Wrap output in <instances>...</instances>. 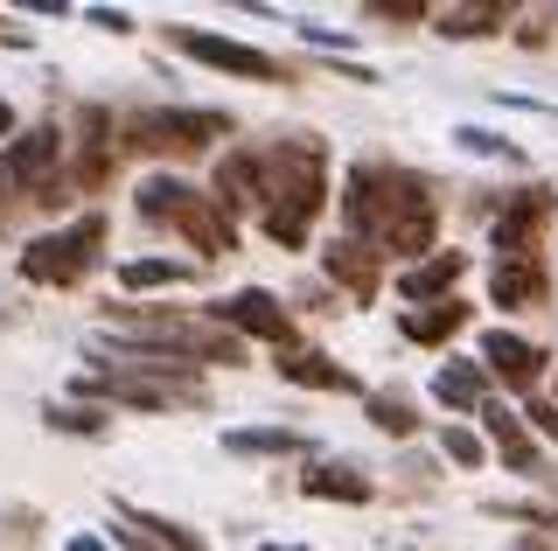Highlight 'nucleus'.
Returning <instances> with one entry per match:
<instances>
[{"mask_svg":"<svg viewBox=\"0 0 558 551\" xmlns=\"http://www.w3.org/2000/svg\"><path fill=\"white\" fill-rule=\"evenodd\" d=\"M342 223L356 245H371L377 258H433L440 252V196H433V182L418 175L405 161H356L342 175Z\"/></svg>","mask_w":558,"mask_h":551,"instance_id":"nucleus-1","label":"nucleus"},{"mask_svg":"<svg viewBox=\"0 0 558 551\" xmlns=\"http://www.w3.org/2000/svg\"><path fill=\"white\" fill-rule=\"evenodd\" d=\"M105 329H112V342H133V350H161L174 356V364H223L238 370L244 364V342L223 329L217 315H182V307H112L105 301Z\"/></svg>","mask_w":558,"mask_h":551,"instance_id":"nucleus-3","label":"nucleus"},{"mask_svg":"<svg viewBox=\"0 0 558 551\" xmlns=\"http://www.w3.org/2000/svg\"><path fill=\"white\" fill-rule=\"evenodd\" d=\"M468 329V301H440V307H405L398 315V335L418 342V350H447L453 335Z\"/></svg>","mask_w":558,"mask_h":551,"instance_id":"nucleus-23","label":"nucleus"},{"mask_svg":"<svg viewBox=\"0 0 558 551\" xmlns=\"http://www.w3.org/2000/svg\"><path fill=\"white\" fill-rule=\"evenodd\" d=\"M433 28H440L447 42L502 36V28H510V8H502V0H453V8H440V14H433Z\"/></svg>","mask_w":558,"mask_h":551,"instance_id":"nucleus-22","label":"nucleus"},{"mask_svg":"<svg viewBox=\"0 0 558 551\" xmlns=\"http://www.w3.org/2000/svg\"><path fill=\"white\" fill-rule=\"evenodd\" d=\"M84 22H92V28H112V36H133V28H140L126 8H92V14H84Z\"/></svg>","mask_w":558,"mask_h":551,"instance_id":"nucleus-34","label":"nucleus"},{"mask_svg":"<svg viewBox=\"0 0 558 551\" xmlns=\"http://www.w3.org/2000/svg\"><path fill=\"white\" fill-rule=\"evenodd\" d=\"M523 426H531L537 440H551V446H558V405H545V399H531V405H523Z\"/></svg>","mask_w":558,"mask_h":551,"instance_id":"nucleus-32","label":"nucleus"},{"mask_svg":"<svg viewBox=\"0 0 558 551\" xmlns=\"http://www.w3.org/2000/svg\"><path fill=\"white\" fill-rule=\"evenodd\" d=\"M84 405H126V412H174V405H209V384L189 377H133V370H84L77 377Z\"/></svg>","mask_w":558,"mask_h":551,"instance_id":"nucleus-8","label":"nucleus"},{"mask_svg":"<svg viewBox=\"0 0 558 551\" xmlns=\"http://www.w3.org/2000/svg\"><path fill=\"white\" fill-rule=\"evenodd\" d=\"M105 237H112V217L105 210H84V217L57 223V231H43L22 252V280L28 286H84L105 258Z\"/></svg>","mask_w":558,"mask_h":551,"instance_id":"nucleus-7","label":"nucleus"},{"mask_svg":"<svg viewBox=\"0 0 558 551\" xmlns=\"http://www.w3.org/2000/svg\"><path fill=\"white\" fill-rule=\"evenodd\" d=\"M307 433L301 426H231L223 433V454H307Z\"/></svg>","mask_w":558,"mask_h":551,"instance_id":"nucleus-25","label":"nucleus"},{"mask_svg":"<svg viewBox=\"0 0 558 551\" xmlns=\"http://www.w3.org/2000/svg\"><path fill=\"white\" fill-rule=\"evenodd\" d=\"M558 217V196L551 188H517L510 203L496 210V231H488V245L496 252H545V223Z\"/></svg>","mask_w":558,"mask_h":551,"instance_id":"nucleus-13","label":"nucleus"},{"mask_svg":"<svg viewBox=\"0 0 558 551\" xmlns=\"http://www.w3.org/2000/svg\"><path fill=\"white\" fill-rule=\"evenodd\" d=\"M453 140H461L468 154H488V161H517V147H510V140H502V133H482V126H461V133H453Z\"/></svg>","mask_w":558,"mask_h":551,"instance_id":"nucleus-31","label":"nucleus"},{"mask_svg":"<svg viewBox=\"0 0 558 551\" xmlns=\"http://www.w3.org/2000/svg\"><path fill=\"white\" fill-rule=\"evenodd\" d=\"M523 551H558V544H545V538H531V544H523Z\"/></svg>","mask_w":558,"mask_h":551,"instance_id":"nucleus-40","label":"nucleus"},{"mask_svg":"<svg viewBox=\"0 0 558 551\" xmlns=\"http://www.w3.org/2000/svg\"><path fill=\"white\" fill-rule=\"evenodd\" d=\"M272 364H279V377H287V384H301V391H363L356 370L336 364L328 350H301V342H293V350H279Z\"/></svg>","mask_w":558,"mask_h":551,"instance_id":"nucleus-18","label":"nucleus"},{"mask_svg":"<svg viewBox=\"0 0 558 551\" xmlns=\"http://www.w3.org/2000/svg\"><path fill=\"white\" fill-rule=\"evenodd\" d=\"M551 22H558V14H551V8H537L531 22L517 28V42H523V49H545V42H551Z\"/></svg>","mask_w":558,"mask_h":551,"instance_id":"nucleus-33","label":"nucleus"},{"mask_svg":"<svg viewBox=\"0 0 558 551\" xmlns=\"http://www.w3.org/2000/svg\"><path fill=\"white\" fill-rule=\"evenodd\" d=\"M363 419H371L377 433H391V440L418 433V412H412V399H398V391H371V399H363Z\"/></svg>","mask_w":558,"mask_h":551,"instance_id":"nucleus-27","label":"nucleus"},{"mask_svg":"<svg viewBox=\"0 0 558 551\" xmlns=\"http://www.w3.org/2000/svg\"><path fill=\"white\" fill-rule=\"evenodd\" d=\"M433 399H440L447 412H482L488 405V370L475 364V356H447V364L433 370Z\"/></svg>","mask_w":558,"mask_h":551,"instance_id":"nucleus-21","label":"nucleus"},{"mask_svg":"<svg viewBox=\"0 0 558 551\" xmlns=\"http://www.w3.org/2000/svg\"><path fill=\"white\" fill-rule=\"evenodd\" d=\"M209 315L223 321L238 342H272V350H293V307L266 294V286H238V294H223Z\"/></svg>","mask_w":558,"mask_h":551,"instance_id":"nucleus-11","label":"nucleus"},{"mask_svg":"<svg viewBox=\"0 0 558 551\" xmlns=\"http://www.w3.org/2000/svg\"><path fill=\"white\" fill-rule=\"evenodd\" d=\"M475 419H482V440L502 454V468H510V475H523V481H545V475H551V468H545V446H537V433L523 426V412H502L496 399H488Z\"/></svg>","mask_w":558,"mask_h":551,"instance_id":"nucleus-14","label":"nucleus"},{"mask_svg":"<svg viewBox=\"0 0 558 551\" xmlns=\"http://www.w3.org/2000/svg\"><path fill=\"white\" fill-rule=\"evenodd\" d=\"M322 258H328V280H336L349 301H377V286H384V258H377L371 245H356V237H336V245H328Z\"/></svg>","mask_w":558,"mask_h":551,"instance_id":"nucleus-17","label":"nucleus"},{"mask_svg":"<svg viewBox=\"0 0 558 551\" xmlns=\"http://www.w3.org/2000/svg\"><path fill=\"white\" fill-rule=\"evenodd\" d=\"M133 210L147 217V223H168L182 245H196L203 266H217V258H231L238 252V223L217 210V196L196 182H182V175H147L133 188Z\"/></svg>","mask_w":558,"mask_h":551,"instance_id":"nucleus-5","label":"nucleus"},{"mask_svg":"<svg viewBox=\"0 0 558 551\" xmlns=\"http://www.w3.org/2000/svg\"><path fill=\"white\" fill-rule=\"evenodd\" d=\"M112 538H119V544H126V551H161V544H147V538H140V530H133V524H112Z\"/></svg>","mask_w":558,"mask_h":551,"instance_id":"nucleus-37","label":"nucleus"},{"mask_svg":"<svg viewBox=\"0 0 558 551\" xmlns=\"http://www.w3.org/2000/svg\"><path fill=\"white\" fill-rule=\"evenodd\" d=\"M14 133H22V119H14V106H8V98H0V147H8Z\"/></svg>","mask_w":558,"mask_h":551,"instance_id":"nucleus-38","label":"nucleus"},{"mask_svg":"<svg viewBox=\"0 0 558 551\" xmlns=\"http://www.w3.org/2000/svg\"><path fill=\"white\" fill-rule=\"evenodd\" d=\"M266 551H301V544H266Z\"/></svg>","mask_w":558,"mask_h":551,"instance_id":"nucleus-41","label":"nucleus"},{"mask_svg":"<svg viewBox=\"0 0 558 551\" xmlns=\"http://www.w3.org/2000/svg\"><path fill=\"white\" fill-rule=\"evenodd\" d=\"M119 133V119H112V106H77V119L63 126V175H70V188L77 196H98L105 182H112V168H119V154H126V140H112Z\"/></svg>","mask_w":558,"mask_h":551,"instance_id":"nucleus-9","label":"nucleus"},{"mask_svg":"<svg viewBox=\"0 0 558 551\" xmlns=\"http://www.w3.org/2000/svg\"><path fill=\"white\" fill-rule=\"evenodd\" d=\"M63 551H112V544H105V538H70Z\"/></svg>","mask_w":558,"mask_h":551,"instance_id":"nucleus-39","label":"nucleus"},{"mask_svg":"<svg viewBox=\"0 0 558 551\" xmlns=\"http://www.w3.org/2000/svg\"><path fill=\"white\" fill-rule=\"evenodd\" d=\"M119 510V524H133L147 544H161V551H209L203 530H189V524H174V516H154V510H133V503H112Z\"/></svg>","mask_w":558,"mask_h":551,"instance_id":"nucleus-24","label":"nucleus"},{"mask_svg":"<svg viewBox=\"0 0 558 551\" xmlns=\"http://www.w3.org/2000/svg\"><path fill=\"white\" fill-rule=\"evenodd\" d=\"M70 175H63V126L43 119V126H22L8 147H0V231H14L22 210L57 217L70 210Z\"/></svg>","mask_w":558,"mask_h":551,"instance_id":"nucleus-4","label":"nucleus"},{"mask_svg":"<svg viewBox=\"0 0 558 551\" xmlns=\"http://www.w3.org/2000/svg\"><path fill=\"white\" fill-rule=\"evenodd\" d=\"M301 489L314 495V503H349V510H356V503H371V495H377V481L363 475L356 461H314V468L301 475Z\"/></svg>","mask_w":558,"mask_h":551,"instance_id":"nucleus-19","label":"nucleus"},{"mask_svg":"<svg viewBox=\"0 0 558 551\" xmlns=\"http://www.w3.org/2000/svg\"><path fill=\"white\" fill-rule=\"evenodd\" d=\"M328 210V140L322 133H279L258 147V231L279 252H301Z\"/></svg>","mask_w":558,"mask_h":551,"instance_id":"nucleus-2","label":"nucleus"},{"mask_svg":"<svg viewBox=\"0 0 558 551\" xmlns=\"http://www.w3.org/2000/svg\"><path fill=\"white\" fill-rule=\"evenodd\" d=\"M440 454L453 461V468H482V454H488V440L475 433V426H440Z\"/></svg>","mask_w":558,"mask_h":551,"instance_id":"nucleus-29","label":"nucleus"},{"mask_svg":"<svg viewBox=\"0 0 558 551\" xmlns=\"http://www.w3.org/2000/svg\"><path fill=\"white\" fill-rule=\"evenodd\" d=\"M133 154H161V161H196L217 140H231L238 119L217 112V106H147V112H126L119 119Z\"/></svg>","mask_w":558,"mask_h":551,"instance_id":"nucleus-6","label":"nucleus"},{"mask_svg":"<svg viewBox=\"0 0 558 551\" xmlns=\"http://www.w3.org/2000/svg\"><path fill=\"white\" fill-rule=\"evenodd\" d=\"M488 301H496L502 315L545 307V301H551V266H545V252H496V266H488Z\"/></svg>","mask_w":558,"mask_h":551,"instance_id":"nucleus-12","label":"nucleus"},{"mask_svg":"<svg viewBox=\"0 0 558 551\" xmlns=\"http://www.w3.org/2000/svg\"><path fill=\"white\" fill-rule=\"evenodd\" d=\"M418 14H426L418 0H398V8H384V0H377V8H371V22H391V28H405V22H418Z\"/></svg>","mask_w":558,"mask_h":551,"instance_id":"nucleus-35","label":"nucleus"},{"mask_svg":"<svg viewBox=\"0 0 558 551\" xmlns=\"http://www.w3.org/2000/svg\"><path fill=\"white\" fill-rule=\"evenodd\" d=\"M43 426H49V433H70V440H98V433H105L112 419H105L98 405L70 399V405H43Z\"/></svg>","mask_w":558,"mask_h":551,"instance_id":"nucleus-28","label":"nucleus"},{"mask_svg":"<svg viewBox=\"0 0 558 551\" xmlns=\"http://www.w3.org/2000/svg\"><path fill=\"white\" fill-rule=\"evenodd\" d=\"M468 280V252H453L440 245L433 258H418V266L398 272V301H412V307H440V294L453 301V286Z\"/></svg>","mask_w":558,"mask_h":551,"instance_id":"nucleus-16","label":"nucleus"},{"mask_svg":"<svg viewBox=\"0 0 558 551\" xmlns=\"http://www.w3.org/2000/svg\"><path fill=\"white\" fill-rule=\"evenodd\" d=\"M0 524H8V544L14 551H28L35 538H43V516H35L28 503H8V510H0Z\"/></svg>","mask_w":558,"mask_h":551,"instance_id":"nucleus-30","label":"nucleus"},{"mask_svg":"<svg viewBox=\"0 0 558 551\" xmlns=\"http://www.w3.org/2000/svg\"><path fill=\"white\" fill-rule=\"evenodd\" d=\"M301 36H307L314 49H349V36H342V28H314V22H307V28H301Z\"/></svg>","mask_w":558,"mask_h":551,"instance_id":"nucleus-36","label":"nucleus"},{"mask_svg":"<svg viewBox=\"0 0 558 551\" xmlns=\"http://www.w3.org/2000/svg\"><path fill=\"white\" fill-rule=\"evenodd\" d=\"M209 196H217V210H223V217L258 210V147L223 154V161H217V182H209Z\"/></svg>","mask_w":558,"mask_h":551,"instance_id":"nucleus-20","label":"nucleus"},{"mask_svg":"<svg viewBox=\"0 0 558 551\" xmlns=\"http://www.w3.org/2000/svg\"><path fill=\"white\" fill-rule=\"evenodd\" d=\"M482 370L496 377L502 391H537V384H545V350L523 342V335H510V329H488L482 335Z\"/></svg>","mask_w":558,"mask_h":551,"instance_id":"nucleus-15","label":"nucleus"},{"mask_svg":"<svg viewBox=\"0 0 558 551\" xmlns=\"http://www.w3.org/2000/svg\"><path fill=\"white\" fill-rule=\"evenodd\" d=\"M203 266H189V258H126L119 266V286L126 294H154V286H189Z\"/></svg>","mask_w":558,"mask_h":551,"instance_id":"nucleus-26","label":"nucleus"},{"mask_svg":"<svg viewBox=\"0 0 558 551\" xmlns=\"http://www.w3.org/2000/svg\"><path fill=\"white\" fill-rule=\"evenodd\" d=\"M168 49L203 71H223V77H244V84H293L301 71L279 63L272 49H252V42H231V36H209V28H168Z\"/></svg>","mask_w":558,"mask_h":551,"instance_id":"nucleus-10","label":"nucleus"}]
</instances>
